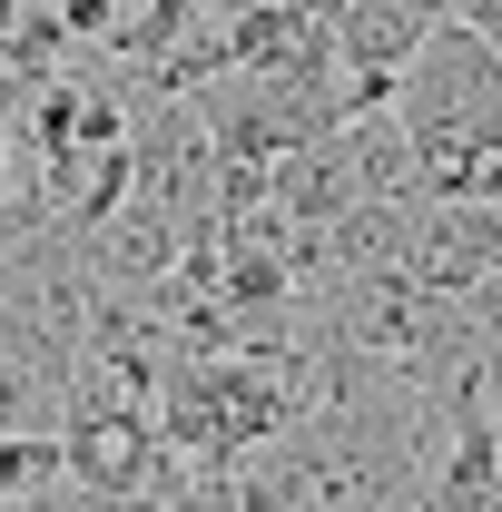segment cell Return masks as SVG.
Here are the masks:
<instances>
[{"label":"cell","instance_id":"2","mask_svg":"<svg viewBox=\"0 0 502 512\" xmlns=\"http://www.w3.org/2000/svg\"><path fill=\"white\" fill-rule=\"evenodd\" d=\"M443 20H453V0H345V10H335V60L384 69V79H394V69L414 60Z\"/></svg>","mask_w":502,"mask_h":512},{"label":"cell","instance_id":"3","mask_svg":"<svg viewBox=\"0 0 502 512\" xmlns=\"http://www.w3.org/2000/svg\"><path fill=\"white\" fill-rule=\"evenodd\" d=\"M40 493H79L69 444H50V434H0V503H40Z\"/></svg>","mask_w":502,"mask_h":512},{"label":"cell","instance_id":"1","mask_svg":"<svg viewBox=\"0 0 502 512\" xmlns=\"http://www.w3.org/2000/svg\"><path fill=\"white\" fill-rule=\"evenodd\" d=\"M394 109L424 148L453 138H502V40L473 20H443L414 60L394 69Z\"/></svg>","mask_w":502,"mask_h":512}]
</instances>
